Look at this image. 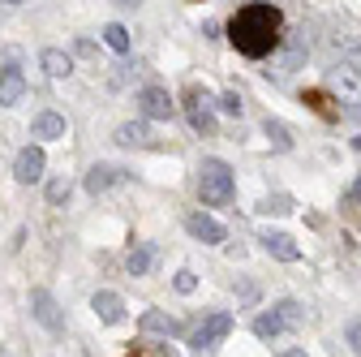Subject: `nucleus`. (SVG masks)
Wrapping results in <instances>:
<instances>
[{"instance_id": "4468645a", "label": "nucleus", "mask_w": 361, "mask_h": 357, "mask_svg": "<svg viewBox=\"0 0 361 357\" xmlns=\"http://www.w3.org/2000/svg\"><path fill=\"white\" fill-rule=\"evenodd\" d=\"M116 181H125V172H121V168H108V164H95V168L86 172V190H90V194H104V190H112Z\"/></svg>"}, {"instance_id": "412c9836", "label": "nucleus", "mask_w": 361, "mask_h": 357, "mask_svg": "<svg viewBox=\"0 0 361 357\" xmlns=\"http://www.w3.org/2000/svg\"><path fill=\"white\" fill-rule=\"evenodd\" d=\"M104 43H108L112 52H129V30H125L121 22H108V26H104Z\"/></svg>"}, {"instance_id": "aec40b11", "label": "nucleus", "mask_w": 361, "mask_h": 357, "mask_svg": "<svg viewBox=\"0 0 361 357\" xmlns=\"http://www.w3.org/2000/svg\"><path fill=\"white\" fill-rule=\"evenodd\" d=\"M151 258H155V250H151V246L129 250V258H125V272H129V276H147V272H151Z\"/></svg>"}, {"instance_id": "9b49d317", "label": "nucleus", "mask_w": 361, "mask_h": 357, "mask_svg": "<svg viewBox=\"0 0 361 357\" xmlns=\"http://www.w3.org/2000/svg\"><path fill=\"white\" fill-rule=\"evenodd\" d=\"M262 250L271 258H280V262H297L301 258V246L288 237V233H262Z\"/></svg>"}, {"instance_id": "7c9ffc66", "label": "nucleus", "mask_w": 361, "mask_h": 357, "mask_svg": "<svg viewBox=\"0 0 361 357\" xmlns=\"http://www.w3.org/2000/svg\"><path fill=\"white\" fill-rule=\"evenodd\" d=\"M280 357H305V349H288V353H280Z\"/></svg>"}, {"instance_id": "cd10ccee", "label": "nucleus", "mask_w": 361, "mask_h": 357, "mask_svg": "<svg viewBox=\"0 0 361 357\" xmlns=\"http://www.w3.org/2000/svg\"><path fill=\"white\" fill-rule=\"evenodd\" d=\"M344 340H348V349H353V353H361V323H348Z\"/></svg>"}, {"instance_id": "20e7f679", "label": "nucleus", "mask_w": 361, "mask_h": 357, "mask_svg": "<svg viewBox=\"0 0 361 357\" xmlns=\"http://www.w3.org/2000/svg\"><path fill=\"white\" fill-rule=\"evenodd\" d=\"M331 91H336L340 99H353V104L361 99V65H357V61H344V56H340V61L331 65Z\"/></svg>"}, {"instance_id": "b1692460", "label": "nucleus", "mask_w": 361, "mask_h": 357, "mask_svg": "<svg viewBox=\"0 0 361 357\" xmlns=\"http://www.w3.org/2000/svg\"><path fill=\"white\" fill-rule=\"evenodd\" d=\"M276 310H280V315H284V323H288V327H297V323H301V319H305V310H301V305H297V301H280V305H276Z\"/></svg>"}, {"instance_id": "f8f14e48", "label": "nucleus", "mask_w": 361, "mask_h": 357, "mask_svg": "<svg viewBox=\"0 0 361 357\" xmlns=\"http://www.w3.org/2000/svg\"><path fill=\"white\" fill-rule=\"evenodd\" d=\"M138 327H142L147 336H164V340L180 336V323H176L172 315H164V310H147V315L138 319Z\"/></svg>"}, {"instance_id": "ddd939ff", "label": "nucleus", "mask_w": 361, "mask_h": 357, "mask_svg": "<svg viewBox=\"0 0 361 357\" xmlns=\"http://www.w3.org/2000/svg\"><path fill=\"white\" fill-rule=\"evenodd\" d=\"M22 95H26V78H22V69H5V73H0V108L22 104Z\"/></svg>"}, {"instance_id": "c85d7f7f", "label": "nucleus", "mask_w": 361, "mask_h": 357, "mask_svg": "<svg viewBox=\"0 0 361 357\" xmlns=\"http://www.w3.org/2000/svg\"><path fill=\"white\" fill-rule=\"evenodd\" d=\"M254 297H258V289H254V284H241V301H245V305H250V301H254Z\"/></svg>"}, {"instance_id": "39448f33", "label": "nucleus", "mask_w": 361, "mask_h": 357, "mask_svg": "<svg viewBox=\"0 0 361 357\" xmlns=\"http://www.w3.org/2000/svg\"><path fill=\"white\" fill-rule=\"evenodd\" d=\"M30 315L39 327H48V332H61L65 327V315H61V305L48 289H30Z\"/></svg>"}, {"instance_id": "5701e85b", "label": "nucleus", "mask_w": 361, "mask_h": 357, "mask_svg": "<svg viewBox=\"0 0 361 357\" xmlns=\"http://www.w3.org/2000/svg\"><path fill=\"white\" fill-rule=\"evenodd\" d=\"M69 198V181H65V176H56V181H48V202L52 207H61Z\"/></svg>"}, {"instance_id": "473e14b6", "label": "nucleus", "mask_w": 361, "mask_h": 357, "mask_svg": "<svg viewBox=\"0 0 361 357\" xmlns=\"http://www.w3.org/2000/svg\"><path fill=\"white\" fill-rule=\"evenodd\" d=\"M0 5H22V0H0Z\"/></svg>"}, {"instance_id": "f03ea898", "label": "nucleus", "mask_w": 361, "mask_h": 357, "mask_svg": "<svg viewBox=\"0 0 361 357\" xmlns=\"http://www.w3.org/2000/svg\"><path fill=\"white\" fill-rule=\"evenodd\" d=\"M233 194H237V181H233L228 164L224 159H202V168H198V198L207 207H228Z\"/></svg>"}, {"instance_id": "dca6fc26", "label": "nucleus", "mask_w": 361, "mask_h": 357, "mask_svg": "<svg viewBox=\"0 0 361 357\" xmlns=\"http://www.w3.org/2000/svg\"><path fill=\"white\" fill-rule=\"evenodd\" d=\"M190 125H194L198 133H211V125H215V112H211V99H207V95L198 99V91L190 95Z\"/></svg>"}, {"instance_id": "6e6552de", "label": "nucleus", "mask_w": 361, "mask_h": 357, "mask_svg": "<svg viewBox=\"0 0 361 357\" xmlns=\"http://www.w3.org/2000/svg\"><path fill=\"white\" fill-rule=\"evenodd\" d=\"M185 229H190V237L202 241V246H219V241H224V224H219L215 215L194 211V215H185Z\"/></svg>"}, {"instance_id": "72a5a7b5", "label": "nucleus", "mask_w": 361, "mask_h": 357, "mask_svg": "<svg viewBox=\"0 0 361 357\" xmlns=\"http://www.w3.org/2000/svg\"><path fill=\"white\" fill-rule=\"evenodd\" d=\"M258 5H271V0H258Z\"/></svg>"}, {"instance_id": "f3484780", "label": "nucleus", "mask_w": 361, "mask_h": 357, "mask_svg": "<svg viewBox=\"0 0 361 357\" xmlns=\"http://www.w3.org/2000/svg\"><path fill=\"white\" fill-rule=\"evenodd\" d=\"M284 327H288V323H284L280 310H267V315H258V319H254V336H258V340H276Z\"/></svg>"}, {"instance_id": "a211bd4d", "label": "nucleus", "mask_w": 361, "mask_h": 357, "mask_svg": "<svg viewBox=\"0 0 361 357\" xmlns=\"http://www.w3.org/2000/svg\"><path fill=\"white\" fill-rule=\"evenodd\" d=\"M301 61H305V39L301 35H288L284 39V52H280V65L284 69H301Z\"/></svg>"}, {"instance_id": "f257e3e1", "label": "nucleus", "mask_w": 361, "mask_h": 357, "mask_svg": "<svg viewBox=\"0 0 361 357\" xmlns=\"http://www.w3.org/2000/svg\"><path fill=\"white\" fill-rule=\"evenodd\" d=\"M228 39H233V48L241 56L262 61V56H271L284 43V18H280L276 5H258V0H254V5H245V9L233 13Z\"/></svg>"}, {"instance_id": "c756f323", "label": "nucleus", "mask_w": 361, "mask_h": 357, "mask_svg": "<svg viewBox=\"0 0 361 357\" xmlns=\"http://www.w3.org/2000/svg\"><path fill=\"white\" fill-rule=\"evenodd\" d=\"M348 198H361V176H357V186L348 190Z\"/></svg>"}, {"instance_id": "a878e982", "label": "nucleus", "mask_w": 361, "mask_h": 357, "mask_svg": "<svg viewBox=\"0 0 361 357\" xmlns=\"http://www.w3.org/2000/svg\"><path fill=\"white\" fill-rule=\"evenodd\" d=\"M172 284H176V293H194V289H198V276H194V272H176Z\"/></svg>"}, {"instance_id": "393cba45", "label": "nucleus", "mask_w": 361, "mask_h": 357, "mask_svg": "<svg viewBox=\"0 0 361 357\" xmlns=\"http://www.w3.org/2000/svg\"><path fill=\"white\" fill-rule=\"evenodd\" d=\"M219 108L228 112V116H241V112H245V104H241V95H237V91H228V95H224V99H219Z\"/></svg>"}, {"instance_id": "0eeeda50", "label": "nucleus", "mask_w": 361, "mask_h": 357, "mask_svg": "<svg viewBox=\"0 0 361 357\" xmlns=\"http://www.w3.org/2000/svg\"><path fill=\"white\" fill-rule=\"evenodd\" d=\"M138 108H142V116H151V121H168V116L176 112V104H172V95L164 91V86H147V91L138 95Z\"/></svg>"}, {"instance_id": "423d86ee", "label": "nucleus", "mask_w": 361, "mask_h": 357, "mask_svg": "<svg viewBox=\"0 0 361 357\" xmlns=\"http://www.w3.org/2000/svg\"><path fill=\"white\" fill-rule=\"evenodd\" d=\"M43 168H48V159H43V147H22V151H18V159H13V176H18L22 186L39 181Z\"/></svg>"}, {"instance_id": "2eb2a0df", "label": "nucleus", "mask_w": 361, "mask_h": 357, "mask_svg": "<svg viewBox=\"0 0 361 357\" xmlns=\"http://www.w3.org/2000/svg\"><path fill=\"white\" fill-rule=\"evenodd\" d=\"M39 65H43V73H48V78H69L73 73V56L61 52V48H43Z\"/></svg>"}, {"instance_id": "4be33fe9", "label": "nucleus", "mask_w": 361, "mask_h": 357, "mask_svg": "<svg viewBox=\"0 0 361 357\" xmlns=\"http://www.w3.org/2000/svg\"><path fill=\"white\" fill-rule=\"evenodd\" d=\"M262 129H267V138H271V143H276L280 151H284V147L293 143V138H288V125H284V121H267Z\"/></svg>"}, {"instance_id": "9d476101", "label": "nucleus", "mask_w": 361, "mask_h": 357, "mask_svg": "<svg viewBox=\"0 0 361 357\" xmlns=\"http://www.w3.org/2000/svg\"><path fill=\"white\" fill-rule=\"evenodd\" d=\"M65 133H69V125H65L61 112H39L35 125H30V138H43V143H56V138H65Z\"/></svg>"}, {"instance_id": "2f4dec72", "label": "nucleus", "mask_w": 361, "mask_h": 357, "mask_svg": "<svg viewBox=\"0 0 361 357\" xmlns=\"http://www.w3.org/2000/svg\"><path fill=\"white\" fill-rule=\"evenodd\" d=\"M112 5H125V9H133V5H138V0H112Z\"/></svg>"}, {"instance_id": "bb28decb", "label": "nucleus", "mask_w": 361, "mask_h": 357, "mask_svg": "<svg viewBox=\"0 0 361 357\" xmlns=\"http://www.w3.org/2000/svg\"><path fill=\"white\" fill-rule=\"evenodd\" d=\"M258 211H276V215H284V211H293V202H288L284 194H276V198H267V202H262Z\"/></svg>"}, {"instance_id": "7ed1b4c3", "label": "nucleus", "mask_w": 361, "mask_h": 357, "mask_svg": "<svg viewBox=\"0 0 361 357\" xmlns=\"http://www.w3.org/2000/svg\"><path fill=\"white\" fill-rule=\"evenodd\" d=\"M233 332V315H224V310H215V315H207L198 327H194V336H190V344L198 349V353H211L224 336Z\"/></svg>"}, {"instance_id": "6ab92c4d", "label": "nucleus", "mask_w": 361, "mask_h": 357, "mask_svg": "<svg viewBox=\"0 0 361 357\" xmlns=\"http://www.w3.org/2000/svg\"><path fill=\"white\" fill-rule=\"evenodd\" d=\"M147 138H151V133H147L142 121H129V125L116 129V143H121V147H147Z\"/></svg>"}, {"instance_id": "1a4fd4ad", "label": "nucleus", "mask_w": 361, "mask_h": 357, "mask_svg": "<svg viewBox=\"0 0 361 357\" xmlns=\"http://www.w3.org/2000/svg\"><path fill=\"white\" fill-rule=\"evenodd\" d=\"M90 310L99 315V323H121V319H125V301H121L112 289H99L95 297H90Z\"/></svg>"}]
</instances>
